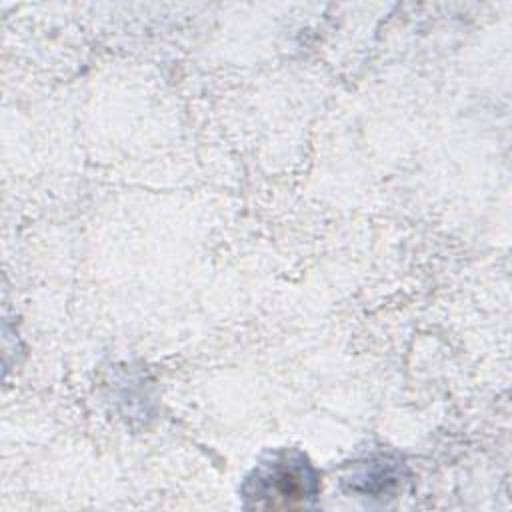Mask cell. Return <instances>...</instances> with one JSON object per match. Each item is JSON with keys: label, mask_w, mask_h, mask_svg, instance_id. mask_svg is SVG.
Returning a JSON list of instances; mask_svg holds the SVG:
<instances>
[{"label": "cell", "mask_w": 512, "mask_h": 512, "mask_svg": "<svg viewBox=\"0 0 512 512\" xmlns=\"http://www.w3.org/2000/svg\"><path fill=\"white\" fill-rule=\"evenodd\" d=\"M318 492V472L298 450L272 452L256 464L242 486L246 508H306Z\"/></svg>", "instance_id": "obj_1"}, {"label": "cell", "mask_w": 512, "mask_h": 512, "mask_svg": "<svg viewBox=\"0 0 512 512\" xmlns=\"http://www.w3.org/2000/svg\"><path fill=\"white\" fill-rule=\"evenodd\" d=\"M404 480V466L390 456H372L356 464L348 482L354 492L364 496H390Z\"/></svg>", "instance_id": "obj_2"}]
</instances>
